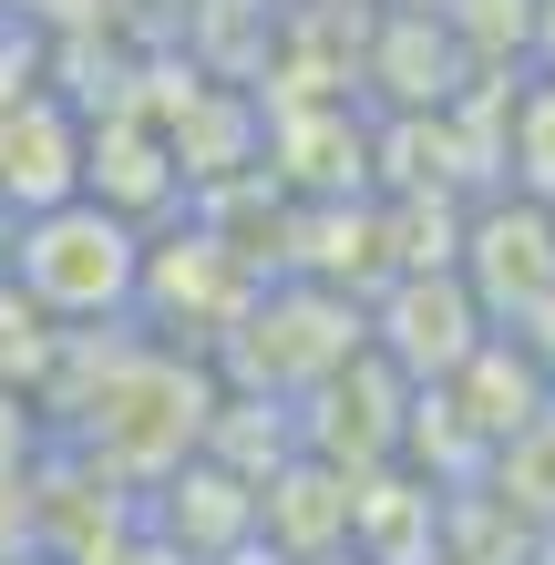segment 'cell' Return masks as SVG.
<instances>
[{"instance_id":"ba28073f","label":"cell","mask_w":555,"mask_h":565,"mask_svg":"<svg viewBox=\"0 0 555 565\" xmlns=\"http://www.w3.org/2000/svg\"><path fill=\"white\" fill-rule=\"evenodd\" d=\"M525 73H555V0L525 11Z\"/></svg>"},{"instance_id":"8fae6325","label":"cell","mask_w":555,"mask_h":565,"mask_svg":"<svg viewBox=\"0 0 555 565\" xmlns=\"http://www.w3.org/2000/svg\"><path fill=\"white\" fill-rule=\"evenodd\" d=\"M299 565H371L361 545H330V555H299Z\"/></svg>"},{"instance_id":"6da1fadb","label":"cell","mask_w":555,"mask_h":565,"mask_svg":"<svg viewBox=\"0 0 555 565\" xmlns=\"http://www.w3.org/2000/svg\"><path fill=\"white\" fill-rule=\"evenodd\" d=\"M135 278H145V226L104 206V195H52V206H21V237H11V288L42 309L52 329H83V319H135Z\"/></svg>"},{"instance_id":"5b68a950","label":"cell","mask_w":555,"mask_h":565,"mask_svg":"<svg viewBox=\"0 0 555 565\" xmlns=\"http://www.w3.org/2000/svg\"><path fill=\"white\" fill-rule=\"evenodd\" d=\"M483 473H494V514L545 524V535H555V402H535L525 422H514L504 443L483 452Z\"/></svg>"},{"instance_id":"8992f818","label":"cell","mask_w":555,"mask_h":565,"mask_svg":"<svg viewBox=\"0 0 555 565\" xmlns=\"http://www.w3.org/2000/svg\"><path fill=\"white\" fill-rule=\"evenodd\" d=\"M494 164H504V185H514V195L555 206V73H535V83H514V93H504Z\"/></svg>"},{"instance_id":"7c38bea8","label":"cell","mask_w":555,"mask_h":565,"mask_svg":"<svg viewBox=\"0 0 555 565\" xmlns=\"http://www.w3.org/2000/svg\"><path fill=\"white\" fill-rule=\"evenodd\" d=\"M319 11H340V0H319Z\"/></svg>"},{"instance_id":"3957f363","label":"cell","mask_w":555,"mask_h":565,"mask_svg":"<svg viewBox=\"0 0 555 565\" xmlns=\"http://www.w3.org/2000/svg\"><path fill=\"white\" fill-rule=\"evenodd\" d=\"M452 268H463V288L483 298V319L525 340V329L555 309V206L494 185L483 206H463V247H452Z\"/></svg>"},{"instance_id":"30bf717a","label":"cell","mask_w":555,"mask_h":565,"mask_svg":"<svg viewBox=\"0 0 555 565\" xmlns=\"http://www.w3.org/2000/svg\"><path fill=\"white\" fill-rule=\"evenodd\" d=\"M525 350H535V360H545V391H555V309H545V319H535V329H525Z\"/></svg>"},{"instance_id":"9c48e42d","label":"cell","mask_w":555,"mask_h":565,"mask_svg":"<svg viewBox=\"0 0 555 565\" xmlns=\"http://www.w3.org/2000/svg\"><path fill=\"white\" fill-rule=\"evenodd\" d=\"M93 565H195V555H185V545H166V535H135L124 555H93Z\"/></svg>"},{"instance_id":"52a82bcc","label":"cell","mask_w":555,"mask_h":565,"mask_svg":"<svg viewBox=\"0 0 555 565\" xmlns=\"http://www.w3.org/2000/svg\"><path fill=\"white\" fill-rule=\"evenodd\" d=\"M21 452H31V402L21 381H0V473H21Z\"/></svg>"},{"instance_id":"277c9868","label":"cell","mask_w":555,"mask_h":565,"mask_svg":"<svg viewBox=\"0 0 555 565\" xmlns=\"http://www.w3.org/2000/svg\"><path fill=\"white\" fill-rule=\"evenodd\" d=\"M361 319H371V350L412 391L452 381L483 340H494V319H483V298L463 288V268H391L381 298H361Z\"/></svg>"},{"instance_id":"7a4b0ae2","label":"cell","mask_w":555,"mask_h":565,"mask_svg":"<svg viewBox=\"0 0 555 565\" xmlns=\"http://www.w3.org/2000/svg\"><path fill=\"white\" fill-rule=\"evenodd\" d=\"M216 350H226V371L247 391L288 402V391H319L350 350H371V319L330 278H278V288H247V309H237V329Z\"/></svg>"}]
</instances>
